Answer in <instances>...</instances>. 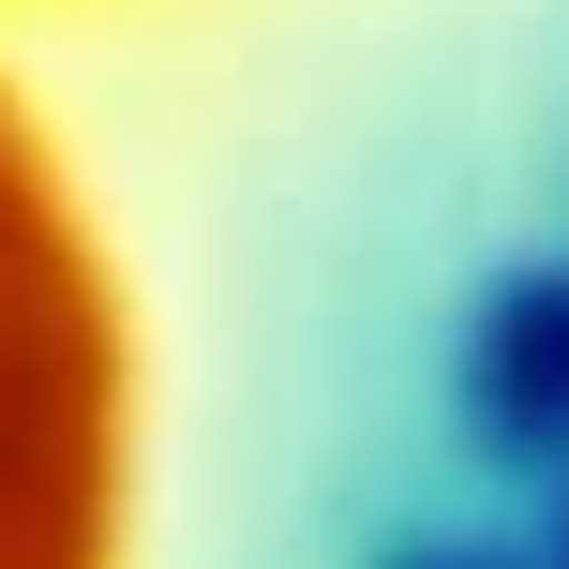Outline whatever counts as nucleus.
<instances>
[{
    "instance_id": "1",
    "label": "nucleus",
    "mask_w": 569,
    "mask_h": 569,
    "mask_svg": "<svg viewBox=\"0 0 569 569\" xmlns=\"http://www.w3.org/2000/svg\"><path fill=\"white\" fill-rule=\"evenodd\" d=\"M120 495V315L90 240L60 226V180L30 166L0 106V540H90Z\"/></svg>"
}]
</instances>
